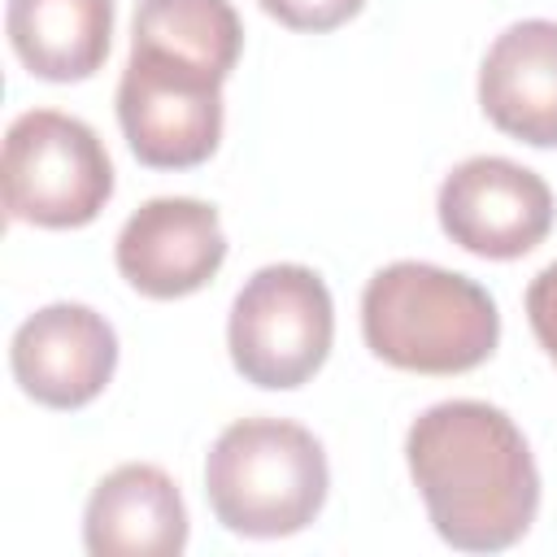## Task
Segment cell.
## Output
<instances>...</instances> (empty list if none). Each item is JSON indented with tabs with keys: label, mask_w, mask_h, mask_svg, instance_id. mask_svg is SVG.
Masks as SVG:
<instances>
[{
	"label": "cell",
	"mask_w": 557,
	"mask_h": 557,
	"mask_svg": "<svg viewBox=\"0 0 557 557\" xmlns=\"http://www.w3.org/2000/svg\"><path fill=\"white\" fill-rule=\"evenodd\" d=\"M409 474L444 544L500 553L540 509V470L513 418L487 400H440L405 435Z\"/></svg>",
	"instance_id": "cell-1"
},
{
	"label": "cell",
	"mask_w": 557,
	"mask_h": 557,
	"mask_svg": "<svg viewBox=\"0 0 557 557\" xmlns=\"http://www.w3.org/2000/svg\"><path fill=\"white\" fill-rule=\"evenodd\" d=\"M366 348L413 374H461L492 357L500 339V313L487 287L431 265L392 261L361 292Z\"/></svg>",
	"instance_id": "cell-2"
},
{
	"label": "cell",
	"mask_w": 557,
	"mask_h": 557,
	"mask_svg": "<svg viewBox=\"0 0 557 557\" xmlns=\"http://www.w3.org/2000/svg\"><path fill=\"white\" fill-rule=\"evenodd\" d=\"M326 453L300 422L239 418L205 457V496L213 518L252 540L305 531L326 505Z\"/></svg>",
	"instance_id": "cell-3"
},
{
	"label": "cell",
	"mask_w": 557,
	"mask_h": 557,
	"mask_svg": "<svg viewBox=\"0 0 557 557\" xmlns=\"http://www.w3.org/2000/svg\"><path fill=\"white\" fill-rule=\"evenodd\" d=\"M4 209L17 222L65 231L87 226L113 196V161L100 135L57 109L13 117L4 135Z\"/></svg>",
	"instance_id": "cell-4"
},
{
	"label": "cell",
	"mask_w": 557,
	"mask_h": 557,
	"mask_svg": "<svg viewBox=\"0 0 557 557\" xmlns=\"http://www.w3.org/2000/svg\"><path fill=\"white\" fill-rule=\"evenodd\" d=\"M335 335L331 292L318 270L278 261L261 265L235 296L226 344L235 370L257 387H300L309 383Z\"/></svg>",
	"instance_id": "cell-5"
},
{
	"label": "cell",
	"mask_w": 557,
	"mask_h": 557,
	"mask_svg": "<svg viewBox=\"0 0 557 557\" xmlns=\"http://www.w3.org/2000/svg\"><path fill=\"white\" fill-rule=\"evenodd\" d=\"M222 83L200 65L131 48L117 83V122L131 152L152 170L209 161L222 139Z\"/></svg>",
	"instance_id": "cell-6"
},
{
	"label": "cell",
	"mask_w": 557,
	"mask_h": 557,
	"mask_svg": "<svg viewBox=\"0 0 557 557\" xmlns=\"http://www.w3.org/2000/svg\"><path fill=\"white\" fill-rule=\"evenodd\" d=\"M444 235L487 261L527 257L553 231L548 183L509 157H470L440 183Z\"/></svg>",
	"instance_id": "cell-7"
},
{
	"label": "cell",
	"mask_w": 557,
	"mask_h": 557,
	"mask_svg": "<svg viewBox=\"0 0 557 557\" xmlns=\"http://www.w3.org/2000/svg\"><path fill=\"white\" fill-rule=\"evenodd\" d=\"M9 366L30 400L48 409H83L113 379L117 335L96 309L57 300L13 331Z\"/></svg>",
	"instance_id": "cell-8"
},
{
	"label": "cell",
	"mask_w": 557,
	"mask_h": 557,
	"mask_svg": "<svg viewBox=\"0 0 557 557\" xmlns=\"http://www.w3.org/2000/svg\"><path fill=\"white\" fill-rule=\"evenodd\" d=\"M113 257L135 292L174 300L200 292L222 270L226 235L213 205L191 196H157L126 218Z\"/></svg>",
	"instance_id": "cell-9"
},
{
	"label": "cell",
	"mask_w": 557,
	"mask_h": 557,
	"mask_svg": "<svg viewBox=\"0 0 557 557\" xmlns=\"http://www.w3.org/2000/svg\"><path fill=\"white\" fill-rule=\"evenodd\" d=\"M479 104L496 131L557 148V22L527 17L496 35L479 65Z\"/></svg>",
	"instance_id": "cell-10"
},
{
	"label": "cell",
	"mask_w": 557,
	"mask_h": 557,
	"mask_svg": "<svg viewBox=\"0 0 557 557\" xmlns=\"http://www.w3.org/2000/svg\"><path fill=\"white\" fill-rule=\"evenodd\" d=\"M83 544L96 557H170L187 544V509L161 466L109 470L83 513Z\"/></svg>",
	"instance_id": "cell-11"
},
{
	"label": "cell",
	"mask_w": 557,
	"mask_h": 557,
	"mask_svg": "<svg viewBox=\"0 0 557 557\" xmlns=\"http://www.w3.org/2000/svg\"><path fill=\"white\" fill-rule=\"evenodd\" d=\"M4 30L35 78L83 83L109 57L113 0H9Z\"/></svg>",
	"instance_id": "cell-12"
},
{
	"label": "cell",
	"mask_w": 557,
	"mask_h": 557,
	"mask_svg": "<svg viewBox=\"0 0 557 557\" xmlns=\"http://www.w3.org/2000/svg\"><path fill=\"white\" fill-rule=\"evenodd\" d=\"M131 48L165 52L231 78L244 48V26L231 0H139Z\"/></svg>",
	"instance_id": "cell-13"
},
{
	"label": "cell",
	"mask_w": 557,
	"mask_h": 557,
	"mask_svg": "<svg viewBox=\"0 0 557 557\" xmlns=\"http://www.w3.org/2000/svg\"><path fill=\"white\" fill-rule=\"evenodd\" d=\"M361 4L366 0H261L270 17H278L292 30H313V35L344 26L348 17L361 13Z\"/></svg>",
	"instance_id": "cell-14"
},
{
	"label": "cell",
	"mask_w": 557,
	"mask_h": 557,
	"mask_svg": "<svg viewBox=\"0 0 557 557\" xmlns=\"http://www.w3.org/2000/svg\"><path fill=\"white\" fill-rule=\"evenodd\" d=\"M527 318L540 339V348L557 361V261L544 265L527 287Z\"/></svg>",
	"instance_id": "cell-15"
}]
</instances>
